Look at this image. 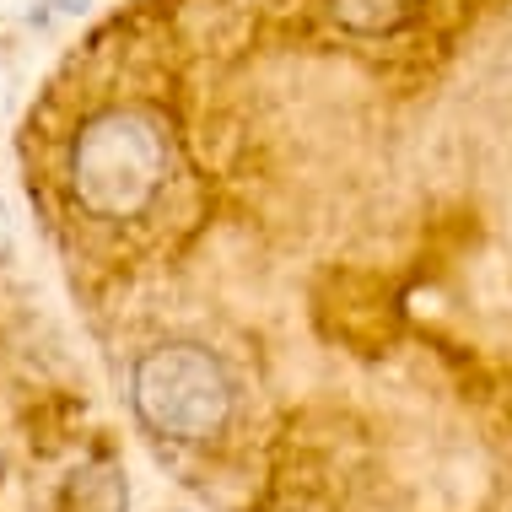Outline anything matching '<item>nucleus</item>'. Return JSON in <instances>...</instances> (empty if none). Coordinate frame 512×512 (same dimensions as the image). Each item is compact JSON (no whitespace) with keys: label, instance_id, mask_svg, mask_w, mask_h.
I'll return each instance as SVG.
<instances>
[{"label":"nucleus","instance_id":"obj_1","mask_svg":"<svg viewBox=\"0 0 512 512\" xmlns=\"http://www.w3.org/2000/svg\"><path fill=\"white\" fill-rule=\"evenodd\" d=\"M232 6L200 135L71 141L87 221L200 243L211 329L141 351V421L232 512H512V0Z\"/></svg>","mask_w":512,"mask_h":512}]
</instances>
